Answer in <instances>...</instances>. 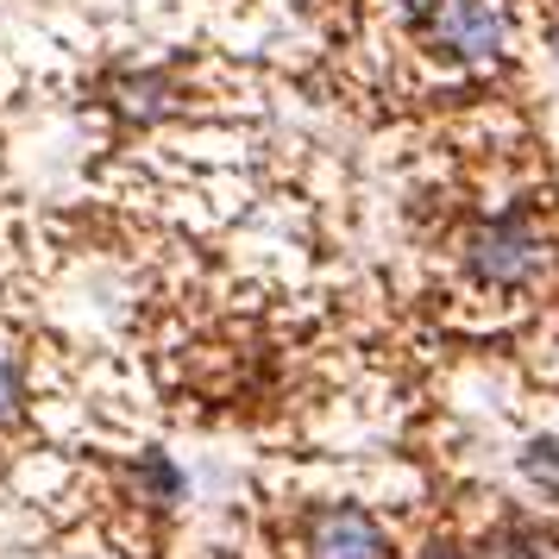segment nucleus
Segmentation results:
<instances>
[{
  "instance_id": "1",
  "label": "nucleus",
  "mask_w": 559,
  "mask_h": 559,
  "mask_svg": "<svg viewBox=\"0 0 559 559\" xmlns=\"http://www.w3.org/2000/svg\"><path fill=\"white\" fill-rule=\"evenodd\" d=\"M465 277L478 283V289H497V296H515V289H534V283L547 277V264H554V233L540 227V214L528 207H509L497 221H484V227L465 233Z\"/></svg>"
},
{
  "instance_id": "2",
  "label": "nucleus",
  "mask_w": 559,
  "mask_h": 559,
  "mask_svg": "<svg viewBox=\"0 0 559 559\" xmlns=\"http://www.w3.org/2000/svg\"><path fill=\"white\" fill-rule=\"evenodd\" d=\"M396 20L428 51L459 57V63H490L509 45V26L490 0H396Z\"/></svg>"
},
{
  "instance_id": "3",
  "label": "nucleus",
  "mask_w": 559,
  "mask_h": 559,
  "mask_svg": "<svg viewBox=\"0 0 559 559\" xmlns=\"http://www.w3.org/2000/svg\"><path fill=\"white\" fill-rule=\"evenodd\" d=\"M302 554L308 559H396L390 534L371 509L358 503H321L302 515Z\"/></svg>"
},
{
  "instance_id": "4",
  "label": "nucleus",
  "mask_w": 559,
  "mask_h": 559,
  "mask_svg": "<svg viewBox=\"0 0 559 559\" xmlns=\"http://www.w3.org/2000/svg\"><path fill=\"white\" fill-rule=\"evenodd\" d=\"M120 114H132V120H164L170 114V102H177V88H170V76H157V70H139V76H120Z\"/></svg>"
},
{
  "instance_id": "5",
  "label": "nucleus",
  "mask_w": 559,
  "mask_h": 559,
  "mask_svg": "<svg viewBox=\"0 0 559 559\" xmlns=\"http://www.w3.org/2000/svg\"><path fill=\"white\" fill-rule=\"evenodd\" d=\"M522 478H528L534 490L559 497V433H540V440L522 447Z\"/></svg>"
},
{
  "instance_id": "6",
  "label": "nucleus",
  "mask_w": 559,
  "mask_h": 559,
  "mask_svg": "<svg viewBox=\"0 0 559 559\" xmlns=\"http://www.w3.org/2000/svg\"><path fill=\"white\" fill-rule=\"evenodd\" d=\"M132 478H139V490H145L152 503H177V497H182V472H177V465H170L164 453H145Z\"/></svg>"
},
{
  "instance_id": "7",
  "label": "nucleus",
  "mask_w": 559,
  "mask_h": 559,
  "mask_svg": "<svg viewBox=\"0 0 559 559\" xmlns=\"http://www.w3.org/2000/svg\"><path fill=\"white\" fill-rule=\"evenodd\" d=\"M503 559H559V540L540 534L534 522H515V528H503Z\"/></svg>"
},
{
  "instance_id": "8",
  "label": "nucleus",
  "mask_w": 559,
  "mask_h": 559,
  "mask_svg": "<svg viewBox=\"0 0 559 559\" xmlns=\"http://www.w3.org/2000/svg\"><path fill=\"white\" fill-rule=\"evenodd\" d=\"M26 415V371L13 358H0V428H13Z\"/></svg>"
},
{
  "instance_id": "9",
  "label": "nucleus",
  "mask_w": 559,
  "mask_h": 559,
  "mask_svg": "<svg viewBox=\"0 0 559 559\" xmlns=\"http://www.w3.org/2000/svg\"><path fill=\"white\" fill-rule=\"evenodd\" d=\"M421 559H459V554H453V547H428Z\"/></svg>"
}]
</instances>
